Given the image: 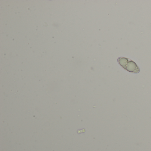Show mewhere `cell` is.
Listing matches in <instances>:
<instances>
[{
  "instance_id": "cell-1",
  "label": "cell",
  "mask_w": 151,
  "mask_h": 151,
  "mask_svg": "<svg viewBox=\"0 0 151 151\" xmlns=\"http://www.w3.org/2000/svg\"><path fill=\"white\" fill-rule=\"evenodd\" d=\"M117 62L121 67L129 72L138 73L140 71V69L137 64L130 59L120 57L117 59Z\"/></svg>"
}]
</instances>
